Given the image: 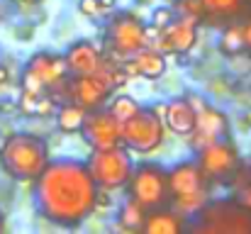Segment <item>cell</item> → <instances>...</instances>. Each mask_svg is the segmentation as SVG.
Segmentation results:
<instances>
[{
    "label": "cell",
    "instance_id": "cell-31",
    "mask_svg": "<svg viewBox=\"0 0 251 234\" xmlns=\"http://www.w3.org/2000/svg\"><path fill=\"white\" fill-rule=\"evenodd\" d=\"M242 34H244V52L251 54V17L247 22H242Z\"/></svg>",
    "mask_w": 251,
    "mask_h": 234
},
{
    "label": "cell",
    "instance_id": "cell-10",
    "mask_svg": "<svg viewBox=\"0 0 251 234\" xmlns=\"http://www.w3.org/2000/svg\"><path fill=\"white\" fill-rule=\"evenodd\" d=\"M242 156L237 152L234 142L227 137V139H220L205 149L198 152V166L200 171L207 176V181H220V183H227L229 176L234 173V168L239 166Z\"/></svg>",
    "mask_w": 251,
    "mask_h": 234
},
{
    "label": "cell",
    "instance_id": "cell-21",
    "mask_svg": "<svg viewBox=\"0 0 251 234\" xmlns=\"http://www.w3.org/2000/svg\"><path fill=\"white\" fill-rule=\"evenodd\" d=\"M144 215H147V210H144L139 203H134L132 198H127V200L120 205V212H117V227L125 230V232H142Z\"/></svg>",
    "mask_w": 251,
    "mask_h": 234
},
{
    "label": "cell",
    "instance_id": "cell-6",
    "mask_svg": "<svg viewBox=\"0 0 251 234\" xmlns=\"http://www.w3.org/2000/svg\"><path fill=\"white\" fill-rule=\"evenodd\" d=\"M127 193L134 203H139L144 210L164 208L171 203V190L166 181V168L161 163L142 161L132 168V176L127 181Z\"/></svg>",
    "mask_w": 251,
    "mask_h": 234
},
{
    "label": "cell",
    "instance_id": "cell-15",
    "mask_svg": "<svg viewBox=\"0 0 251 234\" xmlns=\"http://www.w3.org/2000/svg\"><path fill=\"white\" fill-rule=\"evenodd\" d=\"M102 52L95 42L90 39H78L74 42L66 54H64V61H66V69H69V76H85V74H95L102 64Z\"/></svg>",
    "mask_w": 251,
    "mask_h": 234
},
{
    "label": "cell",
    "instance_id": "cell-5",
    "mask_svg": "<svg viewBox=\"0 0 251 234\" xmlns=\"http://www.w3.org/2000/svg\"><path fill=\"white\" fill-rule=\"evenodd\" d=\"M122 147L134 154H154L166 139V125L154 107H139L129 120L120 125Z\"/></svg>",
    "mask_w": 251,
    "mask_h": 234
},
{
    "label": "cell",
    "instance_id": "cell-14",
    "mask_svg": "<svg viewBox=\"0 0 251 234\" xmlns=\"http://www.w3.org/2000/svg\"><path fill=\"white\" fill-rule=\"evenodd\" d=\"M166 181H168L171 198L198 193V190H207V185H210V181L200 171L198 161H180V163L171 166L166 171Z\"/></svg>",
    "mask_w": 251,
    "mask_h": 234
},
{
    "label": "cell",
    "instance_id": "cell-37",
    "mask_svg": "<svg viewBox=\"0 0 251 234\" xmlns=\"http://www.w3.org/2000/svg\"><path fill=\"white\" fill-rule=\"evenodd\" d=\"M173 2H176V0H168V5H173Z\"/></svg>",
    "mask_w": 251,
    "mask_h": 234
},
{
    "label": "cell",
    "instance_id": "cell-19",
    "mask_svg": "<svg viewBox=\"0 0 251 234\" xmlns=\"http://www.w3.org/2000/svg\"><path fill=\"white\" fill-rule=\"evenodd\" d=\"M134 64H137V74L142 78H149V80H156L166 74V54H161L159 49H139L134 56Z\"/></svg>",
    "mask_w": 251,
    "mask_h": 234
},
{
    "label": "cell",
    "instance_id": "cell-9",
    "mask_svg": "<svg viewBox=\"0 0 251 234\" xmlns=\"http://www.w3.org/2000/svg\"><path fill=\"white\" fill-rule=\"evenodd\" d=\"M112 66L115 64H110L107 59H102V64H100V69L95 74L69 78V98H71V103L81 105L83 110H98V107H102L110 100V95L115 93L112 78H110Z\"/></svg>",
    "mask_w": 251,
    "mask_h": 234
},
{
    "label": "cell",
    "instance_id": "cell-25",
    "mask_svg": "<svg viewBox=\"0 0 251 234\" xmlns=\"http://www.w3.org/2000/svg\"><path fill=\"white\" fill-rule=\"evenodd\" d=\"M56 110H59L56 100H54L49 93H44V95H39V100H37L34 117H51V115H56Z\"/></svg>",
    "mask_w": 251,
    "mask_h": 234
},
{
    "label": "cell",
    "instance_id": "cell-3",
    "mask_svg": "<svg viewBox=\"0 0 251 234\" xmlns=\"http://www.w3.org/2000/svg\"><path fill=\"white\" fill-rule=\"evenodd\" d=\"M188 230L207 234H251V212L234 198H207V203L193 215V222H188Z\"/></svg>",
    "mask_w": 251,
    "mask_h": 234
},
{
    "label": "cell",
    "instance_id": "cell-27",
    "mask_svg": "<svg viewBox=\"0 0 251 234\" xmlns=\"http://www.w3.org/2000/svg\"><path fill=\"white\" fill-rule=\"evenodd\" d=\"M37 100H39V95H34V93H29V90H22V93H20V103H17L20 112L32 117L34 110H37Z\"/></svg>",
    "mask_w": 251,
    "mask_h": 234
},
{
    "label": "cell",
    "instance_id": "cell-17",
    "mask_svg": "<svg viewBox=\"0 0 251 234\" xmlns=\"http://www.w3.org/2000/svg\"><path fill=\"white\" fill-rule=\"evenodd\" d=\"M183 230H188V217H183L168 205L147 210L142 222V232L147 234H178Z\"/></svg>",
    "mask_w": 251,
    "mask_h": 234
},
{
    "label": "cell",
    "instance_id": "cell-12",
    "mask_svg": "<svg viewBox=\"0 0 251 234\" xmlns=\"http://www.w3.org/2000/svg\"><path fill=\"white\" fill-rule=\"evenodd\" d=\"M85 144H90V149H112V147H122V134H120V122L107 112V110H88L83 120L81 132Z\"/></svg>",
    "mask_w": 251,
    "mask_h": 234
},
{
    "label": "cell",
    "instance_id": "cell-20",
    "mask_svg": "<svg viewBox=\"0 0 251 234\" xmlns=\"http://www.w3.org/2000/svg\"><path fill=\"white\" fill-rule=\"evenodd\" d=\"M85 112L81 105H76V103H64L59 110H56V127H59V132H64V134H78L81 132V127H83V120H85Z\"/></svg>",
    "mask_w": 251,
    "mask_h": 234
},
{
    "label": "cell",
    "instance_id": "cell-1",
    "mask_svg": "<svg viewBox=\"0 0 251 234\" xmlns=\"http://www.w3.org/2000/svg\"><path fill=\"white\" fill-rule=\"evenodd\" d=\"M32 183L34 205L44 220L59 227H78L93 215L98 185L85 161L49 158Z\"/></svg>",
    "mask_w": 251,
    "mask_h": 234
},
{
    "label": "cell",
    "instance_id": "cell-11",
    "mask_svg": "<svg viewBox=\"0 0 251 234\" xmlns=\"http://www.w3.org/2000/svg\"><path fill=\"white\" fill-rule=\"evenodd\" d=\"M229 137V120L222 110L212 107V105H200L198 107V117H195V127L188 134V144L190 149L198 154L200 149L227 139Z\"/></svg>",
    "mask_w": 251,
    "mask_h": 234
},
{
    "label": "cell",
    "instance_id": "cell-22",
    "mask_svg": "<svg viewBox=\"0 0 251 234\" xmlns=\"http://www.w3.org/2000/svg\"><path fill=\"white\" fill-rule=\"evenodd\" d=\"M220 52L225 56H242L244 54V34H242V22H234V25H227L222 37H220Z\"/></svg>",
    "mask_w": 251,
    "mask_h": 234
},
{
    "label": "cell",
    "instance_id": "cell-7",
    "mask_svg": "<svg viewBox=\"0 0 251 234\" xmlns=\"http://www.w3.org/2000/svg\"><path fill=\"white\" fill-rule=\"evenodd\" d=\"M66 78H69V69H66L64 54L37 52L25 64L20 85H22V90H29L34 95H44V93H51L54 88H59L61 83H66Z\"/></svg>",
    "mask_w": 251,
    "mask_h": 234
},
{
    "label": "cell",
    "instance_id": "cell-32",
    "mask_svg": "<svg viewBox=\"0 0 251 234\" xmlns=\"http://www.w3.org/2000/svg\"><path fill=\"white\" fill-rule=\"evenodd\" d=\"M100 2V10L102 12H110V10H115V5H117V0H98Z\"/></svg>",
    "mask_w": 251,
    "mask_h": 234
},
{
    "label": "cell",
    "instance_id": "cell-26",
    "mask_svg": "<svg viewBox=\"0 0 251 234\" xmlns=\"http://www.w3.org/2000/svg\"><path fill=\"white\" fill-rule=\"evenodd\" d=\"M173 17H176V12H173V7H171V5H159V7H154V12H151V22H149V25H154V27L164 29Z\"/></svg>",
    "mask_w": 251,
    "mask_h": 234
},
{
    "label": "cell",
    "instance_id": "cell-8",
    "mask_svg": "<svg viewBox=\"0 0 251 234\" xmlns=\"http://www.w3.org/2000/svg\"><path fill=\"white\" fill-rule=\"evenodd\" d=\"M88 168H90L98 188L120 190V188L127 185L134 163H132V156H129L127 147H112V149H93Z\"/></svg>",
    "mask_w": 251,
    "mask_h": 234
},
{
    "label": "cell",
    "instance_id": "cell-30",
    "mask_svg": "<svg viewBox=\"0 0 251 234\" xmlns=\"http://www.w3.org/2000/svg\"><path fill=\"white\" fill-rule=\"evenodd\" d=\"M234 200H237L244 210H249V212H251V183L242 185L239 190H234Z\"/></svg>",
    "mask_w": 251,
    "mask_h": 234
},
{
    "label": "cell",
    "instance_id": "cell-35",
    "mask_svg": "<svg viewBox=\"0 0 251 234\" xmlns=\"http://www.w3.org/2000/svg\"><path fill=\"white\" fill-rule=\"evenodd\" d=\"M20 2H25V5H37V2H42V0H20Z\"/></svg>",
    "mask_w": 251,
    "mask_h": 234
},
{
    "label": "cell",
    "instance_id": "cell-2",
    "mask_svg": "<svg viewBox=\"0 0 251 234\" xmlns=\"http://www.w3.org/2000/svg\"><path fill=\"white\" fill-rule=\"evenodd\" d=\"M49 163V144L32 132H15L0 144V166L15 181H34Z\"/></svg>",
    "mask_w": 251,
    "mask_h": 234
},
{
    "label": "cell",
    "instance_id": "cell-13",
    "mask_svg": "<svg viewBox=\"0 0 251 234\" xmlns=\"http://www.w3.org/2000/svg\"><path fill=\"white\" fill-rule=\"evenodd\" d=\"M198 27L200 22L193 17H173L161 29L156 47L161 54H185L198 42Z\"/></svg>",
    "mask_w": 251,
    "mask_h": 234
},
{
    "label": "cell",
    "instance_id": "cell-38",
    "mask_svg": "<svg viewBox=\"0 0 251 234\" xmlns=\"http://www.w3.org/2000/svg\"><path fill=\"white\" fill-rule=\"evenodd\" d=\"M249 5H251V0H249Z\"/></svg>",
    "mask_w": 251,
    "mask_h": 234
},
{
    "label": "cell",
    "instance_id": "cell-16",
    "mask_svg": "<svg viewBox=\"0 0 251 234\" xmlns=\"http://www.w3.org/2000/svg\"><path fill=\"white\" fill-rule=\"evenodd\" d=\"M195 117H198V105L193 98L188 95H180V98H173L164 105V125H166L168 132L178 134V137H188L190 130L195 127Z\"/></svg>",
    "mask_w": 251,
    "mask_h": 234
},
{
    "label": "cell",
    "instance_id": "cell-4",
    "mask_svg": "<svg viewBox=\"0 0 251 234\" xmlns=\"http://www.w3.org/2000/svg\"><path fill=\"white\" fill-rule=\"evenodd\" d=\"M144 22L139 20L137 12H129V10H122L117 12L110 22H107V29H105V44H107V61H115V64H122L125 59L134 56L139 49L147 47V37H144Z\"/></svg>",
    "mask_w": 251,
    "mask_h": 234
},
{
    "label": "cell",
    "instance_id": "cell-28",
    "mask_svg": "<svg viewBox=\"0 0 251 234\" xmlns=\"http://www.w3.org/2000/svg\"><path fill=\"white\" fill-rule=\"evenodd\" d=\"M110 208H112V195H110V190L98 188V193H95V203H93V215H95V212L102 215V212H107Z\"/></svg>",
    "mask_w": 251,
    "mask_h": 234
},
{
    "label": "cell",
    "instance_id": "cell-23",
    "mask_svg": "<svg viewBox=\"0 0 251 234\" xmlns=\"http://www.w3.org/2000/svg\"><path fill=\"white\" fill-rule=\"evenodd\" d=\"M142 105H139V100L137 98H132V95H127V93H120V95H115L112 98V103H110V107H107V112L122 125L125 120H129L137 110H139Z\"/></svg>",
    "mask_w": 251,
    "mask_h": 234
},
{
    "label": "cell",
    "instance_id": "cell-18",
    "mask_svg": "<svg viewBox=\"0 0 251 234\" xmlns=\"http://www.w3.org/2000/svg\"><path fill=\"white\" fill-rule=\"evenodd\" d=\"M202 10H205V20H225V22H232V20H239L247 15L249 10V0H200Z\"/></svg>",
    "mask_w": 251,
    "mask_h": 234
},
{
    "label": "cell",
    "instance_id": "cell-29",
    "mask_svg": "<svg viewBox=\"0 0 251 234\" xmlns=\"http://www.w3.org/2000/svg\"><path fill=\"white\" fill-rule=\"evenodd\" d=\"M78 12L85 15V17H90V20H95L98 15H102L98 0H78Z\"/></svg>",
    "mask_w": 251,
    "mask_h": 234
},
{
    "label": "cell",
    "instance_id": "cell-24",
    "mask_svg": "<svg viewBox=\"0 0 251 234\" xmlns=\"http://www.w3.org/2000/svg\"><path fill=\"white\" fill-rule=\"evenodd\" d=\"M171 7H173L176 17H193L198 22L205 20V10H202L200 0H176Z\"/></svg>",
    "mask_w": 251,
    "mask_h": 234
},
{
    "label": "cell",
    "instance_id": "cell-33",
    "mask_svg": "<svg viewBox=\"0 0 251 234\" xmlns=\"http://www.w3.org/2000/svg\"><path fill=\"white\" fill-rule=\"evenodd\" d=\"M5 80H7V71H5V66L0 64V85H2Z\"/></svg>",
    "mask_w": 251,
    "mask_h": 234
},
{
    "label": "cell",
    "instance_id": "cell-36",
    "mask_svg": "<svg viewBox=\"0 0 251 234\" xmlns=\"http://www.w3.org/2000/svg\"><path fill=\"white\" fill-rule=\"evenodd\" d=\"M137 2H139V5H149L151 0H137Z\"/></svg>",
    "mask_w": 251,
    "mask_h": 234
},
{
    "label": "cell",
    "instance_id": "cell-34",
    "mask_svg": "<svg viewBox=\"0 0 251 234\" xmlns=\"http://www.w3.org/2000/svg\"><path fill=\"white\" fill-rule=\"evenodd\" d=\"M5 230V215H2V210H0V232Z\"/></svg>",
    "mask_w": 251,
    "mask_h": 234
}]
</instances>
